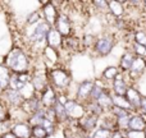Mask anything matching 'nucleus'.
<instances>
[{
    "instance_id": "obj_23",
    "label": "nucleus",
    "mask_w": 146,
    "mask_h": 138,
    "mask_svg": "<svg viewBox=\"0 0 146 138\" xmlns=\"http://www.w3.org/2000/svg\"><path fill=\"white\" fill-rule=\"evenodd\" d=\"M111 97V102H113V106H117V108H121V109H124V110H132L131 105L128 104V101L126 100L124 96H118V95H110Z\"/></svg>"
},
{
    "instance_id": "obj_24",
    "label": "nucleus",
    "mask_w": 146,
    "mask_h": 138,
    "mask_svg": "<svg viewBox=\"0 0 146 138\" xmlns=\"http://www.w3.org/2000/svg\"><path fill=\"white\" fill-rule=\"evenodd\" d=\"M108 3V8L110 10V13L114 15V17L119 18L123 15L124 13V8H123V3L122 1H106Z\"/></svg>"
},
{
    "instance_id": "obj_29",
    "label": "nucleus",
    "mask_w": 146,
    "mask_h": 138,
    "mask_svg": "<svg viewBox=\"0 0 146 138\" xmlns=\"http://www.w3.org/2000/svg\"><path fill=\"white\" fill-rule=\"evenodd\" d=\"M31 134H32L33 138H48L49 137L46 131L41 125L31 127Z\"/></svg>"
},
{
    "instance_id": "obj_18",
    "label": "nucleus",
    "mask_w": 146,
    "mask_h": 138,
    "mask_svg": "<svg viewBox=\"0 0 146 138\" xmlns=\"http://www.w3.org/2000/svg\"><path fill=\"white\" fill-rule=\"evenodd\" d=\"M10 74H12V73L9 72V69L0 61V90L1 91L7 90L8 86H9Z\"/></svg>"
},
{
    "instance_id": "obj_2",
    "label": "nucleus",
    "mask_w": 146,
    "mask_h": 138,
    "mask_svg": "<svg viewBox=\"0 0 146 138\" xmlns=\"http://www.w3.org/2000/svg\"><path fill=\"white\" fill-rule=\"evenodd\" d=\"M26 27L31 28V30L25 32L26 40L28 41V44H30L31 46L42 45V44L45 42V38H46V35H48L49 30L51 28L44 19H41L40 22L33 26H26Z\"/></svg>"
},
{
    "instance_id": "obj_17",
    "label": "nucleus",
    "mask_w": 146,
    "mask_h": 138,
    "mask_svg": "<svg viewBox=\"0 0 146 138\" xmlns=\"http://www.w3.org/2000/svg\"><path fill=\"white\" fill-rule=\"evenodd\" d=\"M146 128V121L141 115H132L128 121V131H144Z\"/></svg>"
},
{
    "instance_id": "obj_26",
    "label": "nucleus",
    "mask_w": 146,
    "mask_h": 138,
    "mask_svg": "<svg viewBox=\"0 0 146 138\" xmlns=\"http://www.w3.org/2000/svg\"><path fill=\"white\" fill-rule=\"evenodd\" d=\"M132 61H133V55L131 53H126L121 59V68L123 69V72L129 70L132 65Z\"/></svg>"
},
{
    "instance_id": "obj_5",
    "label": "nucleus",
    "mask_w": 146,
    "mask_h": 138,
    "mask_svg": "<svg viewBox=\"0 0 146 138\" xmlns=\"http://www.w3.org/2000/svg\"><path fill=\"white\" fill-rule=\"evenodd\" d=\"M64 110H66V115L68 119H81L85 116L86 110L85 106L82 105L81 102H77L74 100H71L68 98L67 102L64 104Z\"/></svg>"
},
{
    "instance_id": "obj_25",
    "label": "nucleus",
    "mask_w": 146,
    "mask_h": 138,
    "mask_svg": "<svg viewBox=\"0 0 146 138\" xmlns=\"http://www.w3.org/2000/svg\"><path fill=\"white\" fill-rule=\"evenodd\" d=\"M96 124H98V116L91 115V114H87V116H85L82 119V121H81V125H82V128L85 131H92V129H95Z\"/></svg>"
},
{
    "instance_id": "obj_28",
    "label": "nucleus",
    "mask_w": 146,
    "mask_h": 138,
    "mask_svg": "<svg viewBox=\"0 0 146 138\" xmlns=\"http://www.w3.org/2000/svg\"><path fill=\"white\" fill-rule=\"evenodd\" d=\"M119 74V69L117 67H108L103 73V77L108 81H114V78Z\"/></svg>"
},
{
    "instance_id": "obj_42",
    "label": "nucleus",
    "mask_w": 146,
    "mask_h": 138,
    "mask_svg": "<svg viewBox=\"0 0 146 138\" xmlns=\"http://www.w3.org/2000/svg\"><path fill=\"white\" fill-rule=\"evenodd\" d=\"M142 4H144V5H145V9H146V1H144V3H142Z\"/></svg>"
},
{
    "instance_id": "obj_15",
    "label": "nucleus",
    "mask_w": 146,
    "mask_h": 138,
    "mask_svg": "<svg viewBox=\"0 0 146 138\" xmlns=\"http://www.w3.org/2000/svg\"><path fill=\"white\" fill-rule=\"evenodd\" d=\"M124 97H126V100L128 101V104L131 105L132 109H139L140 108V104H141V95H140V92L137 90H135V88L132 87H128L126 91V95H124Z\"/></svg>"
},
{
    "instance_id": "obj_31",
    "label": "nucleus",
    "mask_w": 146,
    "mask_h": 138,
    "mask_svg": "<svg viewBox=\"0 0 146 138\" xmlns=\"http://www.w3.org/2000/svg\"><path fill=\"white\" fill-rule=\"evenodd\" d=\"M5 120H10V116H9V110L8 108L4 105L1 100H0V123Z\"/></svg>"
},
{
    "instance_id": "obj_10",
    "label": "nucleus",
    "mask_w": 146,
    "mask_h": 138,
    "mask_svg": "<svg viewBox=\"0 0 146 138\" xmlns=\"http://www.w3.org/2000/svg\"><path fill=\"white\" fill-rule=\"evenodd\" d=\"M31 85H32L35 92H42L46 88V86L49 85L48 82V77L44 72L36 70L35 73H31Z\"/></svg>"
},
{
    "instance_id": "obj_27",
    "label": "nucleus",
    "mask_w": 146,
    "mask_h": 138,
    "mask_svg": "<svg viewBox=\"0 0 146 138\" xmlns=\"http://www.w3.org/2000/svg\"><path fill=\"white\" fill-rule=\"evenodd\" d=\"M41 19H42V18H41V13L35 10V12H32L31 14L27 15V18H26V26H33L40 22Z\"/></svg>"
},
{
    "instance_id": "obj_30",
    "label": "nucleus",
    "mask_w": 146,
    "mask_h": 138,
    "mask_svg": "<svg viewBox=\"0 0 146 138\" xmlns=\"http://www.w3.org/2000/svg\"><path fill=\"white\" fill-rule=\"evenodd\" d=\"M113 132L105 128H98L92 134V138H111Z\"/></svg>"
},
{
    "instance_id": "obj_16",
    "label": "nucleus",
    "mask_w": 146,
    "mask_h": 138,
    "mask_svg": "<svg viewBox=\"0 0 146 138\" xmlns=\"http://www.w3.org/2000/svg\"><path fill=\"white\" fill-rule=\"evenodd\" d=\"M127 83L124 81L123 75L119 73L113 81V91H114V95H118V96H124L126 95V91H127Z\"/></svg>"
},
{
    "instance_id": "obj_37",
    "label": "nucleus",
    "mask_w": 146,
    "mask_h": 138,
    "mask_svg": "<svg viewBox=\"0 0 146 138\" xmlns=\"http://www.w3.org/2000/svg\"><path fill=\"white\" fill-rule=\"evenodd\" d=\"M83 42H85V45L90 46L91 44H95V41L92 40V36H91V35H86L85 36V41H83Z\"/></svg>"
},
{
    "instance_id": "obj_21",
    "label": "nucleus",
    "mask_w": 146,
    "mask_h": 138,
    "mask_svg": "<svg viewBox=\"0 0 146 138\" xmlns=\"http://www.w3.org/2000/svg\"><path fill=\"white\" fill-rule=\"evenodd\" d=\"M42 55L45 58V61H48L49 64H55L58 63V54H56V50L55 49H51L49 46H44L42 49Z\"/></svg>"
},
{
    "instance_id": "obj_43",
    "label": "nucleus",
    "mask_w": 146,
    "mask_h": 138,
    "mask_svg": "<svg viewBox=\"0 0 146 138\" xmlns=\"http://www.w3.org/2000/svg\"><path fill=\"white\" fill-rule=\"evenodd\" d=\"M0 10H1V3H0Z\"/></svg>"
},
{
    "instance_id": "obj_36",
    "label": "nucleus",
    "mask_w": 146,
    "mask_h": 138,
    "mask_svg": "<svg viewBox=\"0 0 146 138\" xmlns=\"http://www.w3.org/2000/svg\"><path fill=\"white\" fill-rule=\"evenodd\" d=\"M92 4L95 5V7L98 8L99 10H105V9H108V3H106V1H101V0H99V1H94Z\"/></svg>"
},
{
    "instance_id": "obj_40",
    "label": "nucleus",
    "mask_w": 146,
    "mask_h": 138,
    "mask_svg": "<svg viewBox=\"0 0 146 138\" xmlns=\"http://www.w3.org/2000/svg\"><path fill=\"white\" fill-rule=\"evenodd\" d=\"M123 137H124V134L121 133V132H115V133L111 134V138H123Z\"/></svg>"
},
{
    "instance_id": "obj_39",
    "label": "nucleus",
    "mask_w": 146,
    "mask_h": 138,
    "mask_svg": "<svg viewBox=\"0 0 146 138\" xmlns=\"http://www.w3.org/2000/svg\"><path fill=\"white\" fill-rule=\"evenodd\" d=\"M0 138H17V137H15L13 133H10V132H7V133H4Z\"/></svg>"
},
{
    "instance_id": "obj_9",
    "label": "nucleus",
    "mask_w": 146,
    "mask_h": 138,
    "mask_svg": "<svg viewBox=\"0 0 146 138\" xmlns=\"http://www.w3.org/2000/svg\"><path fill=\"white\" fill-rule=\"evenodd\" d=\"M9 132L17 138H32L31 127L27 124V121H12Z\"/></svg>"
},
{
    "instance_id": "obj_20",
    "label": "nucleus",
    "mask_w": 146,
    "mask_h": 138,
    "mask_svg": "<svg viewBox=\"0 0 146 138\" xmlns=\"http://www.w3.org/2000/svg\"><path fill=\"white\" fill-rule=\"evenodd\" d=\"M145 68H146V60L144 58L137 56V58H133V61H132V65H131V68H129V72H131L132 74H141L145 70Z\"/></svg>"
},
{
    "instance_id": "obj_12",
    "label": "nucleus",
    "mask_w": 146,
    "mask_h": 138,
    "mask_svg": "<svg viewBox=\"0 0 146 138\" xmlns=\"http://www.w3.org/2000/svg\"><path fill=\"white\" fill-rule=\"evenodd\" d=\"M45 41H46V46H49V48H51V49H55V50L58 48H60L62 44H63L62 35L54 27H51L50 30H49Z\"/></svg>"
},
{
    "instance_id": "obj_14",
    "label": "nucleus",
    "mask_w": 146,
    "mask_h": 138,
    "mask_svg": "<svg viewBox=\"0 0 146 138\" xmlns=\"http://www.w3.org/2000/svg\"><path fill=\"white\" fill-rule=\"evenodd\" d=\"M94 85L95 83L91 82V81H85L82 82L77 88V92H76V97H77L78 101H85L90 97L91 91L94 88Z\"/></svg>"
},
{
    "instance_id": "obj_33",
    "label": "nucleus",
    "mask_w": 146,
    "mask_h": 138,
    "mask_svg": "<svg viewBox=\"0 0 146 138\" xmlns=\"http://www.w3.org/2000/svg\"><path fill=\"white\" fill-rule=\"evenodd\" d=\"M135 42L139 44V45L146 46V32L145 31H139L135 35Z\"/></svg>"
},
{
    "instance_id": "obj_13",
    "label": "nucleus",
    "mask_w": 146,
    "mask_h": 138,
    "mask_svg": "<svg viewBox=\"0 0 146 138\" xmlns=\"http://www.w3.org/2000/svg\"><path fill=\"white\" fill-rule=\"evenodd\" d=\"M42 14H44V20H45L50 27H54L56 17H58V12H56L55 7H54L51 3H46L42 8Z\"/></svg>"
},
{
    "instance_id": "obj_11",
    "label": "nucleus",
    "mask_w": 146,
    "mask_h": 138,
    "mask_svg": "<svg viewBox=\"0 0 146 138\" xmlns=\"http://www.w3.org/2000/svg\"><path fill=\"white\" fill-rule=\"evenodd\" d=\"M40 101H41V105L46 109H50L51 106L54 105V102L56 101V93H55V91L53 90L50 83H49L45 90L41 92Z\"/></svg>"
},
{
    "instance_id": "obj_1",
    "label": "nucleus",
    "mask_w": 146,
    "mask_h": 138,
    "mask_svg": "<svg viewBox=\"0 0 146 138\" xmlns=\"http://www.w3.org/2000/svg\"><path fill=\"white\" fill-rule=\"evenodd\" d=\"M1 63L9 69L10 73H14V74L30 73L31 69L30 56L18 46H15L12 50L8 51Z\"/></svg>"
},
{
    "instance_id": "obj_44",
    "label": "nucleus",
    "mask_w": 146,
    "mask_h": 138,
    "mask_svg": "<svg viewBox=\"0 0 146 138\" xmlns=\"http://www.w3.org/2000/svg\"><path fill=\"white\" fill-rule=\"evenodd\" d=\"M123 138H126V137H123Z\"/></svg>"
},
{
    "instance_id": "obj_32",
    "label": "nucleus",
    "mask_w": 146,
    "mask_h": 138,
    "mask_svg": "<svg viewBox=\"0 0 146 138\" xmlns=\"http://www.w3.org/2000/svg\"><path fill=\"white\" fill-rule=\"evenodd\" d=\"M103 92H104V88L101 87L100 85H98V83H95V85H94L92 91H91V95H90V97L92 98L94 101H96V100H98V97H99V96H100Z\"/></svg>"
},
{
    "instance_id": "obj_22",
    "label": "nucleus",
    "mask_w": 146,
    "mask_h": 138,
    "mask_svg": "<svg viewBox=\"0 0 146 138\" xmlns=\"http://www.w3.org/2000/svg\"><path fill=\"white\" fill-rule=\"evenodd\" d=\"M96 104H98V105L100 106L103 110H108V109L110 110V109L113 108V102H111L110 95H109V93H106L105 91H104V92L98 97V100H96Z\"/></svg>"
},
{
    "instance_id": "obj_34",
    "label": "nucleus",
    "mask_w": 146,
    "mask_h": 138,
    "mask_svg": "<svg viewBox=\"0 0 146 138\" xmlns=\"http://www.w3.org/2000/svg\"><path fill=\"white\" fill-rule=\"evenodd\" d=\"M126 138H145L144 131H126Z\"/></svg>"
},
{
    "instance_id": "obj_6",
    "label": "nucleus",
    "mask_w": 146,
    "mask_h": 138,
    "mask_svg": "<svg viewBox=\"0 0 146 138\" xmlns=\"http://www.w3.org/2000/svg\"><path fill=\"white\" fill-rule=\"evenodd\" d=\"M30 82H31V72L30 73H22V74H14V73H12V74H10L8 88L15 90V91H21Z\"/></svg>"
},
{
    "instance_id": "obj_38",
    "label": "nucleus",
    "mask_w": 146,
    "mask_h": 138,
    "mask_svg": "<svg viewBox=\"0 0 146 138\" xmlns=\"http://www.w3.org/2000/svg\"><path fill=\"white\" fill-rule=\"evenodd\" d=\"M140 109L142 110V113L146 114V98H145V97H142L141 104H140Z\"/></svg>"
},
{
    "instance_id": "obj_3",
    "label": "nucleus",
    "mask_w": 146,
    "mask_h": 138,
    "mask_svg": "<svg viewBox=\"0 0 146 138\" xmlns=\"http://www.w3.org/2000/svg\"><path fill=\"white\" fill-rule=\"evenodd\" d=\"M0 100L4 102V105L8 108V110H10V109L21 108L22 104H23V101H25V98L22 97V95L19 93V91L7 88V90H4V91L0 92Z\"/></svg>"
},
{
    "instance_id": "obj_8",
    "label": "nucleus",
    "mask_w": 146,
    "mask_h": 138,
    "mask_svg": "<svg viewBox=\"0 0 146 138\" xmlns=\"http://www.w3.org/2000/svg\"><path fill=\"white\" fill-rule=\"evenodd\" d=\"M54 28L60 33L62 36H69L72 33V24H71V20H69L68 15L64 14V13H60L58 14L55 20V24H54Z\"/></svg>"
},
{
    "instance_id": "obj_19",
    "label": "nucleus",
    "mask_w": 146,
    "mask_h": 138,
    "mask_svg": "<svg viewBox=\"0 0 146 138\" xmlns=\"http://www.w3.org/2000/svg\"><path fill=\"white\" fill-rule=\"evenodd\" d=\"M51 110H53V113H54V115H55V121L58 120V121H66L67 119V115H66V110H64V105H62L60 102H59L58 100L54 102V105L51 106Z\"/></svg>"
},
{
    "instance_id": "obj_41",
    "label": "nucleus",
    "mask_w": 146,
    "mask_h": 138,
    "mask_svg": "<svg viewBox=\"0 0 146 138\" xmlns=\"http://www.w3.org/2000/svg\"><path fill=\"white\" fill-rule=\"evenodd\" d=\"M144 133H145V138H146V128L144 129Z\"/></svg>"
},
{
    "instance_id": "obj_7",
    "label": "nucleus",
    "mask_w": 146,
    "mask_h": 138,
    "mask_svg": "<svg viewBox=\"0 0 146 138\" xmlns=\"http://www.w3.org/2000/svg\"><path fill=\"white\" fill-rule=\"evenodd\" d=\"M113 46H114V40H113V37H110V36H103V37L98 38V40L95 41V44H94L95 51L99 54V55H103V56L108 55V54L111 51Z\"/></svg>"
},
{
    "instance_id": "obj_4",
    "label": "nucleus",
    "mask_w": 146,
    "mask_h": 138,
    "mask_svg": "<svg viewBox=\"0 0 146 138\" xmlns=\"http://www.w3.org/2000/svg\"><path fill=\"white\" fill-rule=\"evenodd\" d=\"M50 77V81L53 83L54 87L60 88V90H64L69 86L71 83V75L66 72V69H60V68H55L50 72L49 74Z\"/></svg>"
},
{
    "instance_id": "obj_35",
    "label": "nucleus",
    "mask_w": 146,
    "mask_h": 138,
    "mask_svg": "<svg viewBox=\"0 0 146 138\" xmlns=\"http://www.w3.org/2000/svg\"><path fill=\"white\" fill-rule=\"evenodd\" d=\"M133 49H135V53L142 58V56H146V46H142V45H139V44L135 42L133 44Z\"/></svg>"
}]
</instances>
